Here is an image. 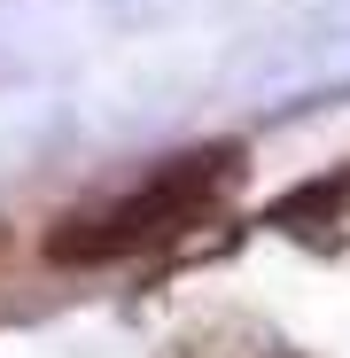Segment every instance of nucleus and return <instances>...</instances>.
I'll return each instance as SVG.
<instances>
[{"instance_id":"1","label":"nucleus","mask_w":350,"mask_h":358,"mask_svg":"<svg viewBox=\"0 0 350 358\" xmlns=\"http://www.w3.org/2000/svg\"><path fill=\"white\" fill-rule=\"evenodd\" d=\"M242 179V156L233 148H195V156H171L156 164L140 187L109 195L94 210H71L47 226V257L54 265H125V257H148V250H171L180 234H195L203 218H218V203L233 195Z\"/></svg>"},{"instance_id":"2","label":"nucleus","mask_w":350,"mask_h":358,"mask_svg":"<svg viewBox=\"0 0 350 358\" xmlns=\"http://www.w3.org/2000/svg\"><path fill=\"white\" fill-rule=\"evenodd\" d=\"M0 257H8V242H0Z\"/></svg>"}]
</instances>
